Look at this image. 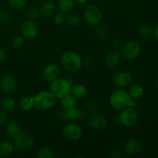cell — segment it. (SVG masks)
<instances>
[{"mask_svg":"<svg viewBox=\"0 0 158 158\" xmlns=\"http://www.w3.org/2000/svg\"><path fill=\"white\" fill-rule=\"evenodd\" d=\"M109 100L111 106L117 110H122L127 107L134 108L137 106V100L131 98L127 91L122 88L113 91Z\"/></svg>","mask_w":158,"mask_h":158,"instance_id":"1","label":"cell"},{"mask_svg":"<svg viewBox=\"0 0 158 158\" xmlns=\"http://www.w3.org/2000/svg\"><path fill=\"white\" fill-rule=\"evenodd\" d=\"M62 65L66 70L69 72H77L83 66V59L77 53L72 50L63 52L60 58Z\"/></svg>","mask_w":158,"mask_h":158,"instance_id":"2","label":"cell"},{"mask_svg":"<svg viewBox=\"0 0 158 158\" xmlns=\"http://www.w3.org/2000/svg\"><path fill=\"white\" fill-rule=\"evenodd\" d=\"M49 90L52 93L56 99H62L65 96L70 94L71 86L73 84V80L69 78H60L50 83Z\"/></svg>","mask_w":158,"mask_h":158,"instance_id":"3","label":"cell"},{"mask_svg":"<svg viewBox=\"0 0 158 158\" xmlns=\"http://www.w3.org/2000/svg\"><path fill=\"white\" fill-rule=\"evenodd\" d=\"M56 100V97L50 90L40 91L34 96L35 107L40 110H48L53 107Z\"/></svg>","mask_w":158,"mask_h":158,"instance_id":"4","label":"cell"},{"mask_svg":"<svg viewBox=\"0 0 158 158\" xmlns=\"http://www.w3.org/2000/svg\"><path fill=\"white\" fill-rule=\"evenodd\" d=\"M84 19L89 26H95L101 23L103 19V12L100 7L96 5H89L85 10Z\"/></svg>","mask_w":158,"mask_h":158,"instance_id":"5","label":"cell"},{"mask_svg":"<svg viewBox=\"0 0 158 158\" xmlns=\"http://www.w3.org/2000/svg\"><path fill=\"white\" fill-rule=\"evenodd\" d=\"M141 46L137 40H130L127 42L121 48L123 56L127 60H134L140 56Z\"/></svg>","mask_w":158,"mask_h":158,"instance_id":"6","label":"cell"},{"mask_svg":"<svg viewBox=\"0 0 158 158\" xmlns=\"http://www.w3.org/2000/svg\"><path fill=\"white\" fill-rule=\"evenodd\" d=\"M13 144L15 150L20 152H25L33 148L35 140L31 135L23 132L13 139Z\"/></svg>","mask_w":158,"mask_h":158,"instance_id":"7","label":"cell"},{"mask_svg":"<svg viewBox=\"0 0 158 158\" xmlns=\"http://www.w3.org/2000/svg\"><path fill=\"white\" fill-rule=\"evenodd\" d=\"M120 111L121 112L119 116V121L121 124L128 127L136 125V123L138 121L139 116L134 108L127 107Z\"/></svg>","mask_w":158,"mask_h":158,"instance_id":"8","label":"cell"},{"mask_svg":"<svg viewBox=\"0 0 158 158\" xmlns=\"http://www.w3.org/2000/svg\"><path fill=\"white\" fill-rule=\"evenodd\" d=\"M21 34L25 39L32 40L38 35L39 27L35 22L32 19H25L20 25Z\"/></svg>","mask_w":158,"mask_h":158,"instance_id":"9","label":"cell"},{"mask_svg":"<svg viewBox=\"0 0 158 158\" xmlns=\"http://www.w3.org/2000/svg\"><path fill=\"white\" fill-rule=\"evenodd\" d=\"M63 134L67 140L76 142L81 138L83 135V131L80 125L75 123H68L63 127Z\"/></svg>","mask_w":158,"mask_h":158,"instance_id":"10","label":"cell"},{"mask_svg":"<svg viewBox=\"0 0 158 158\" xmlns=\"http://www.w3.org/2000/svg\"><path fill=\"white\" fill-rule=\"evenodd\" d=\"M18 82L12 74H6L0 80V89L6 94H12L16 91Z\"/></svg>","mask_w":158,"mask_h":158,"instance_id":"11","label":"cell"},{"mask_svg":"<svg viewBox=\"0 0 158 158\" xmlns=\"http://www.w3.org/2000/svg\"><path fill=\"white\" fill-rule=\"evenodd\" d=\"M60 75V68L56 63H49L46 65L43 71V78L48 83H52L58 79Z\"/></svg>","mask_w":158,"mask_h":158,"instance_id":"12","label":"cell"},{"mask_svg":"<svg viewBox=\"0 0 158 158\" xmlns=\"http://www.w3.org/2000/svg\"><path fill=\"white\" fill-rule=\"evenodd\" d=\"M114 84L120 88H126L133 83V76L127 71H120L114 75L113 79Z\"/></svg>","mask_w":158,"mask_h":158,"instance_id":"13","label":"cell"},{"mask_svg":"<svg viewBox=\"0 0 158 158\" xmlns=\"http://www.w3.org/2000/svg\"><path fill=\"white\" fill-rule=\"evenodd\" d=\"M88 125L91 129L100 131L106 127L107 125V120L103 116L94 114L88 120Z\"/></svg>","mask_w":158,"mask_h":158,"instance_id":"14","label":"cell"},{"mask_svg":"<svg viewBox=\"0 0 158 158\" xmlns=\"http://www.w3.org/2000/svg\"><path fill=\"white\" fill-rule=\"evenodd\" d=\"M142 143L137 139H130L125 143V152L131 156L137 155L142 151Z\"/></svg>","mask_w":158,"mask_h":158,"instance_id":"15","label":"cell"},{"mask_svg":"<svg viewBox=\"0 0 158 158\" xmlns=\"http://www.w3.org/2000/svg\"><path fill=\"white\" fill-rule=\"evenodd\" d=\"M64 111L66 120L74 121V120H82L86 117V113L76 106L69 109L65 110Z\"/></svg>","mask_w":158,"mask_h":158,"instance_id":"16","label":"cell"},{"mask_svg":"<svg viewBox=\"0 0 158 158\" xmlns=\"http://www.w3.org/2000/svg\"><path fill=\"white\" fill-rule=\"evenodd\" d=\"M57 6L54 2L50 1L46 2L40 7V12L45 18H49L55 15L56 12Z\"/></svg>","mask_w":158,"mask_h":158,"instance_id":"17","label":"cell"},{"mask_svg":"<svg viewBox=\"0 0 158 158\" xmlns=\"http://www.w3.org/2000/svg\"><path fill=\"white\" fill-rule=\"evenodd\" d=\"M23 132V129L17 122L11 121L9 123H6V133L8 137H10V138L14 139Z\"/></svg>","mask_w":158,"mask_h":158,"instance_id":"18","label":"cell"},{"mask_svg":"<svg viewBox=\"0 0 158 158\" xmlns=\"http://www.w3.org/2000/svg\"><path fill=\"white\" fill-rule=\"evenodd\" d=\"M87 88L82 83H76L71 86L70 94L73 96L76 99H83L87 94Z\"/></svg>","mask_w":158,"mask_h":158,"instance_id":"19","label":"cell"},{"mask_svg":"<svg viewBox=\"0 0 158 158\" xmlns=\"http://www.w3.org/2000/svg\"><path fill=\"white\" fill-rule=\"evenodd\" d=\"M15 150L13 143L9 140L0 142V157H7L12 155Z\"/></svg>","mask_w":158,"mask_h":158,"instance_id":"20","label":"cell"},{"mask_svg":"<svg viewBox=\"0 0 158 158\" xmlns=\"http://www.w3.org/2000/svg\"><path fill=\"white\" fill-rule=\"evenodd\" d=\"M19 106L23 111H30L35 107L34 96H24L20 99Z\"/></svg>","mask_w":158,"mask_h":158,"instance_id":"21","label":"cell"},{"mask_svg":"<svg viewBox=\"0 0 158 158\" xmlns=\"http://www.w3.org/2000/svg\"><path fill=\"white\" fill-rule=\"evenodd\" d=\"M120 61H121V55L116 51L108 54L106 58V63L110 68L117 67L120 63Z\"/></svg>","mask_w":158,"mask_h":158,"instance_id":"22","label":"cell"},{"mask_svg":"<svg viewBox=\"0 0 158 158\" xmlns=\"http://www.w3.org/2000/svg\"><path fill=\"white\" fill-rule=\"evenodd\" d=\"M127 92L131 98L137 100L143 97L144 89L143 86L139 84H131Z\"/></svg>","mask_w":158,"mask_h":158,"instance_id":"23","label":"cell"},{"mask_svg":"<svg viewBox=\"0 0 158 158\" xmlns=\"http://www.w3.org/2000/svg\"><path fill=\"white\" fill-rule=\"evenodd\" d=\"M75 2L74 0H57L56 6L60 12L64 13H69L72 12L74 8Z\"/></svg>","mask_w":158,"mask_h":158,"instance_id":"24","label":"cell"},{"mask_svg":"<svg viewBox=\"0 0 158 158\" xmlns=\"http://www.w3.org/2000/svg\"><path fill=\"white\" fill-rule=\"evenodd\" d=\"M15 106H16V103H15V100L12 97H5L2 100L1 107L5 112H12L15 109Z\"/></svg>","mask_w":158,"mask_h":158,"instance_id":"25","label":"cell"},{"mask_svg":"<svg viewBox=\"0 0 158 158\" xmlns=\"http://www.w3.org/2000/svg\"><path fill=\"white\" fill-rule=\"evenodd\" d=\"M60 100H61V103H61V106L64 110L69 109V108L73 107L77 105V99L73 96L71 95L70 94L65 96L64 97H63Z\"/></svg>","mask_w":158,"mask_h":158,"instance_id":"26","label":"cell"},{"mask_svg":"<svg viewBox=\"0 0 158 158\" xmlns=\"http://www.w3.org/2000/svg\"><path fill=\"white\" fill-rule=\"evenodd\" d=\"M36 157L38 158H53L55 157V154L51 148L44 147L39 150Z\"/></svg>","mask_w":158,"mask_h":158,"instance_id":"27","label":"cell"},{"mask_svg":"<svg viewBox=\"0 0 158 158\" xmlns=\"http://www.w3.org/2000/svg\"><path fill=\"white\" fill-rule=\"evenodd\" d=\"M67 23L71 26V27H77L81 23V19L80 16L77 13L69 14L66 19Z\"/></svg>","mask_w":158,"mask_h":158,"instance_id":"28","label":"cell"},{"mask_svg":"<svg viewBox=\"0 0 158 158\" xmlns=\"http://www.w3.org/2000/svg\"><path fill=\"white\" fill-rule=\"evenodd\" d=\"M25 43H26V41H25V38L23 35H16L12 39V42H11L12 48L15 49H21L22 47H23Z\"/></svg>","mask_w":158,"mask_h":158,"instance_id":"29","label":"cell"},{"mask_svg":"<svg viewBox=\"0 0 158 158\" xmlns=\"http://www.w3.org/2000/svg\"><path fill=\"white\" fill-rule=\"evenodd\" d=\"M153 33L152 28L148 25H143L138 29V35L142 38H148Z\"/></svg>","mask_w":158,"mask_h":158,"instance_id":"30","label":"cell"},{"mask_svg":"<svg viewBox=\"0 0 158 158\" xmlns=\"http://www.w3.org/2000/svg\"><path fill=\"white\" fill-rule=\"evenodd\" d=\"M9 6L14 9H23L26 5V0H7Z\"/></svg>","mask_w":158,"mask_h":158,"instance_id":"31","label":"cell"},{"mask_svg":"<svg viewBox=\"0 0 158 158\" xmlns=\"http://www.w3.org/2000/svg\"><path fill=\"white\" fill-rule=\"evenodd\" d=\"M66 21V17H65L64 12H56L55 15H53V23L54 24L57 25V26H61Z\"/></svg>","mask_w":158,"mask_h":158,"instance_id":"32","label":"cell"},{"mask_svg":"<svg viewBox=\"0 0 158 158\" xmlns=\"http://www.w3.org/2000/svg\"><path fill=\"white\" fill-rule=\"evenodd\" d=\"M26 14H27L28 19L35 20L36 19H38V17L40 16V12L39 9H35V8H31V9H29V10L27 11V13Z\"/></svg>","mask_w":158,"mask_h":158,"instance_id":"33","label":"cell"},{"mask_svg":"<svg viewBox=\"0 0 158 158\" xmlns=\"http://www.w3.org/2000/svg\"><path fill=\"white\" fill-rule=\"evenodd\" d=\"M86 110H87L88 113L94 114L97 111L98 106H97V104L96 103V102L89 101V102H87V103L86 104Z\"/></svg>","mask_w":158,"mask_h":158,"instance_id":"34","label":"cell"},{"mask_svg":"<svg viewBox=\"0 0 158 158\" xmlns=\"http://www.w3.org/2000/svg\"><path fill=\"white\" fill-rule=\"evenodd\" d=\"M95 33L98 37L103 38V37L106 36V35L108 33V31L106 29V28L104 27V26H99V27H97L96 29Z\"/></svg>","mask_w":158,"mask_h":158,"instance_id":"35","label":"cell"},{"mask_svg":"<svg viewBox=\"0 0 158 158\" xmlns=\"http://www.w3.org/2000/svg\"><path fill=\"white\" fill-rule=\"evenodd\" d=\"M11 19V15L9 12L6 11H2L0 12V23H6L9 22Z\"/></svg>","mask_w":158,"mask_h":158,"instance_id":"36","label":"cell"},{"mask_svg":"<svg viewBox=\"0 0 158 158\" xmlns=\"http://www.w3.org/2000/svg\"><path fill=\"white\" fill-rule=\"evenodd\" d=\"M7 115H6V112H5L4 110H0V128L3 127L4 126H6V123H7Z\"/></svg>","mask_w":158,"mask_h":158,"instance_id":"37","label":"cell"},{"mask_svg":"<svg viewBox=\"0 0 158 158\" xmlns=\"http://www.w3.org/2000/svg\"><path fill=\"white\" fill-rule=\"evenodd\" d=\"M85 63L87 66H91L94 63V59L92 56H86L85 59Z\"/></svg>","mask_w":158,"mask_h":158,"instance_id":"38","label":"cell"},{"mask_svg":"<svg viewBox=\"0 0 158 158\" xmlns=\"http://www.w3.org/2000/svg\"><path fill=\"white\" fill-rule=\"evenodd\" d=\"M110 156L111 157H121V154L118 150H113L110 152Z\"/></svg>","mask_w":158,"mask_h":158,"instance_id":"39","label":"cell"},{"mask_svg":"<svg viewBox=\"0 0 158 158\" xmlns=\"http://www.w3.org/2000/svg\"><path fill=\"white\" fill-rule=\"evenodd\" d=\"M112 46L114 48H119L120 46H121V43H120V40H118V39H114V40H112Z\"/></svg>","mask_w":158,"mask_h":158,"instance_id":"40","label":"cell"},{"mask_svg":"<svg viewBox=\"0 0 158 158\" xmlns=\"http://www.w3.org/2000/svg\"><path fill=\"white\" fill-rule=\"evenodd\" d=\"M6 52L4 50H2V49H0V63H2L5 60H6Z\"/></svg>","mask_w":158,"mask_h":158,"instance_id":"41","label":"cell"},{"mask_svg":"<svg viewBox=\"0 0 158 158\" xmlns=\"http://www.w3.org/2000/svg\"><path fill=\"white\" fill-rule=\"evenodd\" d=\"M153 35H154V38L158 41V25L154 28V30H153Z\"/></svg>","mask_w":158,"mask_h":158,"instance_id":"42","label":"cell"},{"mask_svg":"<svg viewBox=\"0 0 158 158\" xmlns=\"http://www.w3.org/2000/svg\"><path fill=\"white\" fill-rule=\"evenodd\" d=\"M88 0H74V2H76L77 3H78V4L80 5H83L85 4V3L87 2Z\"/></svg>","mask_w":158,"mask_h":158,"instance_id":"43","label":"cell"},{"mask_svg":"<svg viewBox=\"0 0 158 158\" xmlns=\"http://www.w3.org/2000/svg\"><path fill=\"white\" fill-rule=\"evenodd\" d=\"M156 86H157V87L158 88V77H157V80H156Z\"/></svg>","mask_w":158,"mask_h":158,"instance_id":"44","label":"cell"},{"mask_svg":"<svg viewBox=\"0 0 158 158\" xmlns=\"http://www.w3.org/2000/svg\"><path fill=\"white\" fill-rule=\"evenodd\" d=\"M0 11H1V5H0Z\"/></svg>","mask_w":158,"mask_h":158,"instance_id":"45","label":"cell"},{"mask_svg":"<svg viewBox=\"0 0 158 158\" xmlns=\"http://www.w3.org/2000/svg\"><path fill=\"white\" fill-rule=\"evenodd\" d=\"M0 137H1V132H0Z\"/></svg>","mask_w":158,"mask_h":158,"instance_id":"46","label":"cell"},{"mask_svg":"<svg viewBox=\"0 0 158 158\" xmlns=\"http://www.w3.org/2000/svg\"><path fill=\"white\" fill-rule=\"evenodd\" d=\"M0 98H1V94H0Z\"/></svg>","mask_w":158,"mask_h":158,"instance_id":"47","label":"cell"}]
</instances>
